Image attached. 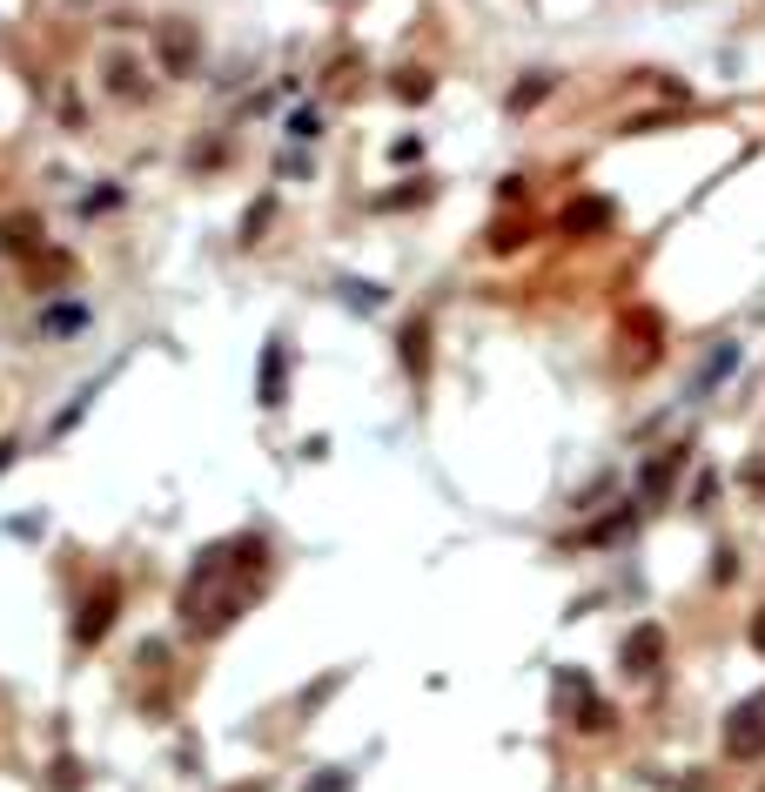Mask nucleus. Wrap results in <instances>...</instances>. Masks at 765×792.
Returning <instances> with one entry per match:
<instances>
[{"label": "nucleus", "mask_w": 765, "mask_h": 792, "mask_svg": "<svg viewBox=\"0 0 765 792\" xmlns=\"http://www.w3.org/2000/svg\"><path fill=\"white\" fill-rule=\"evenodd\" d=\"M745 484H752V490H765V457H758V464H745Z\"/></svg>", "instance_id": "nucleus-13"}, {"label": "nucleus", "mask_w": 765, "mask_h": 792, "mask_svg": "<svg viewBox=\"0 0 765 792\" xmlns=\"http://www.w3.org/2000/svg\"><path fill=\"white\" fill-rule=\"evenodd\" d=\"M343 785H350V772H329V779H322L316 792H343Z\"/></svg>", "instance_id": "nucleus-14"}, {"label": "nucleus", "mask_w": 765, "mask_h": 792, "mask_svg": "<svg viewBox=\"0 0 765 792\" xmlns=\"http://www.w3.org/2000/svg\"><path fill=\"white\" fill-rule=\"evenodd\" d=\"M88 329V303H54L41 309V336H81Z\"/></svg>", "instance_id": "nucleus-7"}, {"label": "nucleus", "mask_w": 765, "mask_h": 792, "mask_svg": "<svg viewBox=\"0 0 765 792\" xmlns=\"http://www.w3.org/2000/svg\"><path fill=\"white\" fill-rule=\"evenodd\" d=\"M155 54H161L168 74H189V67H195V34H189L182 21H168V28L155 34Z\"/></svg>", "instance_id": "nucleus-6"}, {"label": "nucleus", "mask_w": 765, "mask_h": 792, "mask_svg": "<svg viewBox=\"0 0 765 792\" xmlns=\"http://www.w3.org/2000/svg\"><path fill=\"white\" fill-rule=\"evenodd\" d=\"M283 397H289V349H283V342H269V349H263V377H255V403L276 410Z\"/></svg>", "instance_id": "nucleus-4"}, {"label": "nucleus", "mask_w": 765, "mask_h": 792, "mask_svg": "<svg viewBox=\"0 0 765 792\" xmlns=\"http://www.w3.org/2000/svg\"><path fill=\"white\" fill-rule=\"evenodd\" d=\"M658 658H665V632H658V625H638V632L625 638V672H631V678H651Z\"/></svg>", "instance_id": "nucleus-5"}, {"label": "nucleus", "mask_w": 765, "mask_h": 792, "mask_svg": "<svg viewBox=\"0 0 765 792\" xmlns=\"http://www.w3.org/2000/svg\"><path fill=\"white\" fill-rule=\"evenodd\" d=\"M725 752H732V759H758V752H765V691H752L745 706H732V719H725Z\"/></svg>", "instance_id": "nucleus-1"}, {"label": "nucleus", "mask_w": 765, "mask_h": 792, "mask_svg": "<svg viewBox=\"0 0 765 792\" xmlns=\"http://www.w3.org/2000/svg\"><path fill=\"white\" fill-rule=\"evenodd\" d=\"M423 342H431V329H423V323H410V329H403V370H410V377H423V370H431V349H423Z\"/></svg>", "instance_id": "nucleus-8"}, {"label": "nucleus", "mask_w": 765, "mask_h": 792, "mask_svg": "<svg viewBox=\"0 0 765 792\" xmlns=\"http://www.w3.org/2000/svg\"><path fill=\"white\" fill-rule=\"evenodd\" d=\"M115 625V584H95V598L81 604V619H74V645H102Z\"/></svg>", "instance_id": "nucleus-2"}, {"label": "nucleus", "mask_w": 765, "mask_h": 792, "mask_svg": "<svg viewBox=\"0 0 765 792\" xmlns=\"http://www.w3.org/2000/svg\"><path fill=\"white\" fill-rule=\"evenodd\" d=\"M671 471H678V451H665V457H658V464H651V471L638 477V497H645V504H651V497H665V484H671Z\"/></svg>", "instance_id": "nucleus-9"}, {"label": "nucleus", "mask_w": 765, "mask_h": 792, "mask_svg": "<svg viewBox=\"0 0 765 792\" xmlns=\"http://www.w3.org/2000/svg\"><path fill=\"white\" fill-rule=\"evenodd\" d=\"M343 296H350V303H363V309H376V303H383V289H370V283H343Z\"/></svg>", "instance_id": "nucleus-12"}, {"label": "nucleus", "mask_w": 765, "mask_h": 792, "mask_svg": "<svg viewBox=\"0 0 765 792\" xmlns=\"http://www.w3.org/2000/svg\"><path fill=\"white\" fill-rule=\"evenodd\" d=\"M396 95H403V102H423V95H431V81H423V74H396Z\"/></svg>", "instance_id": "nucleus-11"}, {"label": "nucleus", "mask_w": 765, "mask_h": 792, "mask_svg": "<svg viewBox=\"0 0 765 792\" xmlns=\"http://www.w3.org/2000/svg\"><path fill=\"white\" fill-rule=\"evenodd\" d=\"M316 135H322V115H316V108H296V115H289V141H316Z\"/></svg>", "instance_id": "nucleus-10"}, {"label": "nucleus", "mask_w": 765, "mask_h": 792, "mask_svg": "<svg viewBox=\"0 0 765 792\" xmlns=\"http://www.w3.org/2000/svg\"><path fill=\"white\" fill-rule=\"evenodd\" d=\"M8 464H14V444H0V471H8Z\"/></svg>", "instance_id": "nucleus-15"}, {"label": "nucleus", "mask_w": 765, "mask_h": 792, "mask_svg": "<svg viewBox=\"0 0 765 792\" xmlns=\"http://www.w3.org/2000/svg\"><path fill=\"white\" fill-rule=\"evenodd\" d=\"M612 222H618V209H612L605 196H577V202L564 209V222H557V229H564V235H605Z\"/></svg>", "instance_id": "nucleus-3"}]
</instances>
